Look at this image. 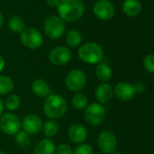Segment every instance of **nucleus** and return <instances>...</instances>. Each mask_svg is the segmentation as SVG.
<instances>
[{"label":"nucleus","mask_w":154,"mask_h":154,"mask_svg":"<svg viewBox=\"0 0 154 154\" xmlns=\"http://www.w3.org/2000/svg\"><path fill=\"white\" fill-rule=\"evenodd\" d=\"M143 66L148 72L154 74V54H149L145 56L143 59Z\"/></svg>","instance_id":"nucleus-28"},{"label":"nucleus","mask_w":154,"mask_h":154,"mask_svg":"<svg viewBox=\"0 0 154 154\" xmlns=\"http://www.w3.org/2000/svg\"><path fill=\"white\" fill-rule=\"evenodd\" d=\"M73 154H94V149L89 143L84 142L74 148Z\"/></svg>","instance_id":"nucleus-27"},{"label":"nucleus","mask_w":154,"mask_h":154,"mask_svg":"<svg viewBox=\"0 0 154 154\" xmlns=\"http://www.w3.org/2000/svg\"><path fill=\"white\" fill-rule=\"evenodd\" d=\"M43 124L42 119L35 113L27 114L21 120V129L29 135H35L42 131Z\"/></svg>","instance_id":"nucleus-11"},{"label":"nucleus","mask_w":154,"mask_h":154,"mask_svg":"<svg viewBox=\"0 0 154 154\" xmlns=\"http://www.w3.org/2000/svg\"><path fill=\"white\" fill-rule=\"evenodd\" d=\"M94 95L99 103H107L113 97V88L108 83H102L95 89Z\"/></svg>","instance_id":"nucleus-15"},{"label":"nucleus","mask_w":154,"mask_h":154,"mask_svg":"<svg viewBox=\"0 0 154 154\" xmlns=\"http://www.w3.org/2000/svg\"><path fill=\"white\" fill-rule=\"evenodd\" d=\"M3 23H4V16L0 13V27L3 26Z\"/></svg>","instance_id":"nucleus-34"},{"label":"nucleus","mask_w":154,"mask_h":154,"mask_svg":"<svg viewBox=\"0 0 154 154\" xmlns=\"http://www.w3.org/2000/svg\"><path fill=\"white\" fill-rule=\"evenodd\" d=\"M0 154H7L5 151H3V150H0Z\"/></svg>","instance_id":"nucleus-35"},{"label":"nucleus","mask_w":154,"mask_h":154,"mask_svg":"<svg viewBox=\"0 0 154 154\" xmlns=\"http://www.w3.org/2000/svg\"><path fill=\"white\" fill-rule=\"evenodd\" d=\"M72 56V54L69 47L59 45L50 51L48 60L54 66H63L71 61Z\"/></svg>","instance_id":"nucleus-9"},{"label":"nucleus","mask_w":154,"mask_h":154,"mask_svg":"<svg viewBox=\"0 0 154 154\" xmlns=\"http://www.w3.org/2000/svg\"><path fill=\"white\" fill-rule=\"evenodd\" d=\"M89 104V99L87 95L82 92L75 93V94L72 97V105L74 109L82 111L85 110Z\"/></svg>","instance_id":"nucleus-20"},{"label":"nucleus","mask_w":154,"mask_h":154,"mask_svg":"<svg viewBox=\"0 0 154 154\" xmlns=\"http://www.w3.org/2000/svg\"><path fill=\"white\" fill-rule=\"evenodd\" d=\"M5 65H6V63H5V60L3 58V56L0 54V72H1L4 68H5Z\"/></svg>","instance_id":"nucleus-32"},{"label":"nucleus","mask_w":154,"mask_h":154,"mask_svg":"<svg viewBox=\"0 0 154 154\" xmlns=\"http://www.w3.org/2000/svg\"><path fill=\"white\" fill-rule=\"evenodd\" d=\"M31 90L33 94L39 98H46L51 94V87L43 78L35 79L31 85Z\"/></svg>","instance_id":"nucleus-16"},{"label":"nucleus","mask_w":154,"mask_h":154,"mask_svg":"<svg viewBox=\"0 0 154 154\" xmlns=\"http://www.w3.org/2000/svg\"><path fill=\"white\" fill-rule=\"evenodd\" d=\"M122 11L126 16L135 17L142 11L141 3L140 0H125L122 3Z\"/></svg>","instance_id":"nucleus-18"},{"label":"nucleus","mask_w":154,"mask_h":154,"mask_svg":"<svg viewBox=\"0 0 154 154\" xmlns=\"http://www.w3.org/2000/svg\"><path fill=\"white\" fill-rule=\"evenodd\" d=\"M83 41V35L81 34V32H79L78 30H70L67 34H66V37H65V42L67 44V45L69 47H77L81 45Z\"/></svg>","instance_id":"nucleus-21"},{"label":"nucleus","mask_w":154,"mask_h":154,"mask_svg":"<svg viewBox=\"0 0 154 154\" xmlns=\"http://www.w3.org/2000/svg\"><path fill=\"white\" fill-rule=\"evenodd\" d=\"M21 100L17 94H10L7 97L6 102L4 103L5 107L9 112H15L20 107Z\"/></svg>","instance_id":"nucleus-25"},{"label":"nucleus","mask_w":154,"mask_h":154,"mask_svg":"<svg viewBox=\"0 0 154 154\" xmlns=\"http://www.w3.org/2000/svg\"><path fill=\"white\" fill-rule=\"evenodd\" d=\"M153 85H154V77H153Z\"/></svg>","instance_id":"nucleus-36"},{"label":"nucleus","mask_w":154,"mask_h":154,"mask_svg":"<svg viewBox=\"0 0 154 154\" xmlns=\"http://www.w3.org/2000/svg\"><path fill=\"white\" fill-rule=\"evenodd\" d=\"M86 83V75L80 69H72L69 71L64 78V84L66 88L72 93L81 92L85 87Z\"/></svg>","instance_id":"nucleus-4"},{"label":"nucleus","mask_w":154,"mask_h":154,"mask_svg":"<svg viewBox=\"0 0 154 154\" xmlns=\"http://www.w3.org/2000/svg\"><path fill=\"white\" fill-rule=\"evenodd\" d=\"M55 154H73V149L67 143H60L55 148Z\"/></svg>","instance_id":"nucleus-29"},{"label":"nucleus","mask_w":154,"mask_h":154,"mask_svg":"<svg viewBox=\"0 0 154 154\" xmlns=\"http://www.w3.org/2000/svg\"><path fill=\"white\" fill-rule=\"evenodd\" d=\"M134 88H135L136 94H143V93L145 92V90H146V86H145V85L142 84V83H137V84H135V85H134Z\"/></svg>","instance_id":"nucleus-30"},{"label":"nucleus","mask_w":154,"mask_h":154,"mask_svg":"<svg viewBox=\"0 0 154 154\" xmlns=\"http://www.w3.org/2000/svg\"><path fill=\"white\" fill-rule=\"evenodd\" d=\"M42 131L44 132L45 136L47 139H52L54 136H56V134L58 133V131H59V125H58V123H57V122L55 120L49 119L48 121H46L43 124Z\"/></svg>","instance_id":"nucleus-22"},{"label":"nucleus","mask_w":154,"mask_h":154,"mask_svg":"<svg viewBox=\"0 0 154 154\" xmlns=\"http://www.w3.org/2000/svg\"><path fill=\"white\" fill-rule=\"evenodd\" d=\"M105 108L99 103H92L88 104L84 112L85 121L91 126H98L102 124L105 119Z\"/></svg>","instance_id":"nucleus-5"},{"label":"nucleus","mask_w":154,"mask_h":154,"mask_svg":"<svg viewBox=\"0 0 154 154\" xmlns=\"http://www.w3.org/2000/svg\"><path fill=\"white\" fill-rule=\"evenodd\" d=\"M97 147L103 154H112L117 148L116 136L110 131H102L97 137Z\"/></svg>","instance_id":"nucleus-10"},{"label":"nucleus","mask_w":154,"mask_h":154,"mask_svg":"<svg viewBox=\"0 0 154 154\" xmlns=\"http://www.w3.org/2000/svg\"><path fill=\"white\" fill-rule=\"evenodd\" d=\"M85 11V5L83 0H60L57 6L59 17L66 22L79 20Z\"/></svg>","instance_id":"nucleus-1"},{"label":"nucleus","mask_w":154,"mask_h":154,"mask_svg":"<svg viewBox=\"0 0 154 154\" xmlns=\"http://www.w3.org/2000/svg\"><path fill=\"white\" fill-rule=\"evenodd\" d=\"M55 143L51 139H43L34 148V154H55Z\"/></svg>","instance_id":"nucleus-19"},{"label":"nucleus","mask_w":154,"mask_h":154,"mask_svg":"<svg viewBox=\"0 0 154 154\" xmlns=\"http://www.w3.org/2000/svg\"><path fill=\"white\" fill-rule=\"evenodd\" d=\"M93 10L95 17L103 21L111 20L115 13L114 7L109 0H98L94 4Z\"/></svg>","instance_id":"nucleus-12"},{"label":"nucleus","mask_w":154,"mask_h":154,"mask_svg":"<svg viewBox=\"0 0 154 154\" xmlns=\"http://www.w3.org/2000/svg\"><path fill=\"white\" fill-rule=\"evenodd\" d=\"M94 74L100 82L108 83V81H110L112 77V70L108 63L101 62L95 66Z\"/></svg>","instance_id":"nucleus-17"},{"label":"nucleus","mask_w":154,"mask_h":154,"mask_svg":"<svg viewBox=\"0 0 154 154\" xmlns=\"http://www.w3.org/2000/svg\"><path fill=\"white\" fill-rule=\"evenodd\" d=\"M0 130L6 135H16L19 131H21L20 118L13 112L2 114L0 117Z\"/></svg>","instance_id":"nucleus-6"},{"label":"nucleus","mask_w":154,"mask_h":154,"mask_svg":"<svg viewBox=\"0 0 154 154\" xmlns=\"http://www.w3.org/2000/svg\"><path fill=\"white\" fill-rule=\"evenodd\" d=\"M8 26L12 32L21 34L26 28V23L20 16H13L8 21Z\"/></svg>","instance_id":"nucleus-24"},{"label":"nucleus","mask_w":154,"mask_h":154,"mask_svg":"<svg viewBox=\"0 0 154 154\" xmlns=\"http://www.w3.org/2000/svg\"><path fill=\"white\" fill-rule=\"evenodd\" d=\"M14 81L8 75H0V95H8L14 89Z\"/></svg>","instance_id":"nucleus-23"},{"label":"nucleus","mask_w":154,"mask_h":154,"mask_svg":"<svg viewBox=\"0 0 154 154\" xmlns=\"http://www.w3.org/2000/svg\"><path fill=\"white\" fill-rule=\"evenodd\" d=\"M68 110L66 100L60 94H51L44 103V113L51 120H57L64 116Z\"/></svg>","instance_id":"nucleus-2"},{"label":"nucleus","mask_w":154,"mask_h":154,"mask_svg":"<svg viewBox=\"0 0 154 154\" xmlns=\"http://www.w3.org/2000/svg\"><path fill=\"white\" fill-rule=\"evenodd\" d=\"M21 43L27 48L31 50H35L40 48L44 43L43 35L39 30L34 27H27L23 30L20 34Z\"/></svg>","instance_id":"nucleus-7"},{"label":"nucleus","mask_w":154,"mask_h":154,"mask_svg":"<svg viewBox=\"0 0 154 154\" xmlns=\"http://www.w3.org/2000/svg\"><path fill=\"white\" fill-rule=\"evenodd\" d=\"M113 95L122 102L131 101L136 95L134 85L128 82H120L113 87Z\"/></svg>","instance_id":"nucleus-13"},{"label":"nucleus","mask_w":154,"mask_h":154,"mask_svg":"<svg viewBox=\"0 0 154 154\" xmlns=\"http://www.w3.org/2000/svg\"><path fill=\"white\" fill-rule=\"evenodd\" d=\"M44 30L45 35L51 39H58L64 34L65 25L59 17L50 16L45 21Z\"/></svg>","instance_id":"nucleus-8"},{"label":"nucleus","mask_w":154,"mask_h":154,"mask_svg":"<svg viewBox=\"0 0 154 154\" xmlns=\"http://www.w3.org/2000/svg\"><path fill=\"white\" fill-rule=\"evenodd\" d=\"M68 138L77 145L84 143L88 138L87 129L81 123H73L68 129Z\"/></svg>","instance_id":"nucleus-14"},{"label":"nucleus","mask_w":154,"mask_h":154,"mask_svg":"<svg viewBox=\"0 0 154 154\" xmlns=\"http://www.w3.org/2000/svg\"><path fill=\"white\" fill-rule=\"evenodd\" d=\"M79 59L89 64H97L103 58V51L100 45L94 42H89L82 45L77 52Z\"/></svg>","instance_id":"nucleus-3"},{"label":"nucleus","mask_w":154,"mask_h":154,"mask_svg":"<svg viewBox=\"0 0 154 154\" xmlns=\"http://www.w3.org/2000/svg\"><path fill=\"white\" fill-rule=\"evenodd\" d=\"M15 136H16L15 137L16 142L19 146H21V147H27L30 144V142H31V140H30V135L27 134L23 130L19 131Z\"/></svg>","instance_id":"nucleus-26"},{"label":"nucleus","mask_w":154,"mask_h":154,"mask_svg":"<svg viewBox=\"0 0 154 154\" xmlns=\"http://www.w3.org/2000/svg\"><path fill=\"white\" fill-rule=\"evenodd\" d=\"M4 109H5V104H4V102L3 100L0 98V117L3 114V112H4Z\"/></svg>","instance_id":"nucleus-33"},{"label":"nucleus","mask_w":154,"mask_h":154,"mask_svg":"<svg viewBox=\"0 0 154 154\" xmlns=\"http://www.w3.org/2000/svg\"><path fill=\"white\" fill-rule=\"evenodd\" d=\"M60 0H46V3L49 7L51 8H57V6L59 5Z\"/></svg>","instance_id":"nucleus-31"}]
</instances>
